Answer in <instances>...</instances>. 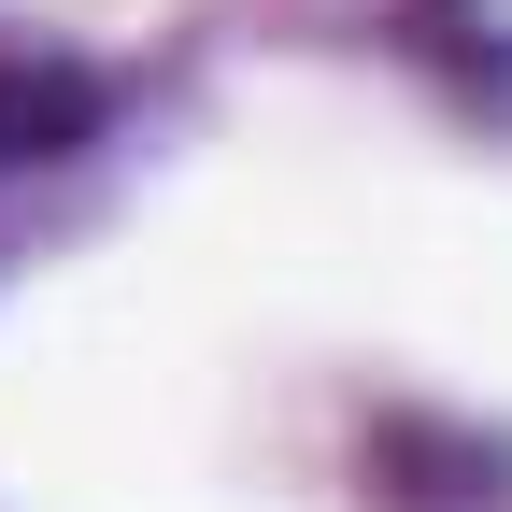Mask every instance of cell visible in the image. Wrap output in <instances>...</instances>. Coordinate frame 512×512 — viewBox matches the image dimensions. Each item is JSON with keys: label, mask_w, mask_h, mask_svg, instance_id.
I'll return each mask as SVG.
<instances>
[{"label": "cell", "mask_w": 512, "mask_h": 512, "mask_svg": "<svg viewBox=\"0 0 512 512\" xmlns=\"http://www.w3.org/2000/svg\"><path fill=\"white\" fill-rule=\"evenodd\" d=\"M399 29H413V57H427V72L456 86L470 114L512 128V0H413Z\"/></svg>", "instance_id": "cell-1"}, {"label": "cell", "mask_w": 512, "mask_h": 512, "mask_svg": "<svg viewBox=\"0 0 512 512\" xmlns=\"http://www.w3.org/2000/svg\"><path fill=\"white\" fill-rule=\"evenodd\" d=\"M86 128H100V86H86V72H57V57H0V171L72 157Z\"/></svg>", "instance_id": "cell-2"}]
</instances>
